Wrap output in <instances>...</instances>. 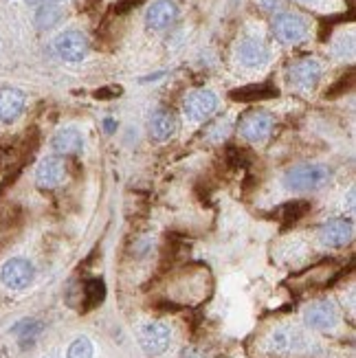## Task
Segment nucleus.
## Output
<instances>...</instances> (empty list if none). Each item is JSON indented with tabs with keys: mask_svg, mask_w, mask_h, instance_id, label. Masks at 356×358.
Listing matches in <instances>:
<instances>
[{
	"mask_svg": "<svg viewBox=\"0 0 356 358\" xmlns=\"http://www.w3.org/2000/svg\"><path fill=\"white\" fill-rule=\"evenodd\" d=\"M176 130H178V123H176L174 113L157 110L152 115V119H150V136L154 138V141L165 143L176 134Z\"/></svg>",
	"mask_w": 356,
	"mask_h": 358,
	"instance_id": "nucleus-16",
	"label": "nucleus"
},
{
	"mask_svg": "<svg viewBox=\"0 0 356 358\" xmlns=\"http://www.w3.org/2000/svg\"><path fill=\"white\" fill-rule=\"evenodd\" d=\"M288 77H290V84L295 86L297 90L311 92V90H315V86L321 80V64L317 59H311V57L299 59V62H295V64L290 66Z\"/></svg>",
	"mask_w": 356,
	"mask_h": 358,
	"instance_id": "nucleus-7",
	"label": "nucleus"
},
{
	"mask_svg": "<svg viewBox=\"0 0 356 358\" xmlns=\"http://www.w3.org/2000/svg\"><path fill=\"white\" fill-rule=\"evenodd\" d=\"M24 103H27V95L18 88H0V121L11 123L15 121L22 110H24Z\"/></svg>",
	"mask_w": 356,
	"mask_h": 358,
	"instance_id": "nucleus-15",
	"label": "nucleus"
},
{
	"mask_svg": "<svg viewBox=\"0 0 356 358\" xmlns=\"http://www.w3.org/2000/svg\"><path fill=\"white\" fill-rule=\"evenodd\" d=\"M36 268L27 257H11L0 268V282L9 290H24L34 284Z\"/></svg>",
	"mask_w": 356,
	"mask_h": 358,
	"instance_id": "nucleus-2",
	"label": "nucleus"
},
{
	"mask_svg": "<svg viewBox=\"0 0 356 358\" xmlns=\"http://www.w3.org/2000/svg\"><path fill=\"white\" fill-rule=\"evenodd\" d=\"M354 236V224L348 217H334L319 229V242L328 248H341Z\"/></svg>",
	"mask_w": 356,
	"mask_h": 358,
	"instance_id": "nucleus-10",
	"label": "nucleus"
},
{
	"mask_svg": "<svg viewBox=\"0 0 356 358\" xmlns=\"http://www.w3.org/2000/svg\"><path fill=\"white\" fill-rule=\"evenodd\" d=\"M277 95V90L273 86H249V88H240L234 90V97L238 101H251V99H259V97H273Z\"/></svg>",
	"mask_w": 356,
	"mask_h": 358,
	"instance_id": "nucleus-19",
	"label": "nucleus"
},
{
	"mask_svg": "<svg viewBox=\"0 0 356 358\" xmlns=\"http://www.w3.org/2000/svg\"><path fill=\"white\" fill-rule=\"evenodd\" d=\"M92 341L88 336H77L73 343L69 345V352H66V358H92Z\"/></svg>",
	"mask_w": 356,
	"mask_h": 358,
	"instance_id": "nucleus-21",
	"label": "nucleus"
},
{
	"mask_svg": "<svg viewBox=\"0 0 356 358\" xmlns=\"http://www.w3.org/2000/svg\"><path fill=\"white\" fill-rule=\"evenodd\" d=\"M215 108H218V95H215L213 90H207V88L192 90L190 95L185 97V103H183L185 115H187V119L194 123L209 119L215 113Z\"/></svg>",
	"mask_w": 356,
	"mask_h": 358,
	"instance_id": "nucleus-4",
	"label": "nucleus"
},
{
	"mask_svg": "<svg viewBox=\"0 0 356 358\" xmlns=\"http://www.w3.org/2000/svg\"><path fill=\"white\" fill-rule=\"evenodd\" d=\"M53 49L59 59L75 64V62H82L88 55V38L82 31H64L53 40Z\"/></svg>",
	"mask_w": 356,
	"mask_h": 358,
	"instance_id": "nucleus-5",
	"label": "nucleus"
},
{
	"mask_svg": "<svg viewBox=\"0 0 356 358\" xmlns=\"http://www.w3.org/2000/svg\"><path fill=\"white\" fill-rule=\"evenodd\" d=\"M273 130V117L269 113H249L240 121V134L246 138L249 143H262L266 141L269 134Z\"/></svg>",
	"mask_w": 356,
	"mask_h": 358,
	"instance_id": "nucleus-11",
	"label": "nucleus"
},
{
	"mask_svg": "<svg viewBox=\"0 0 356 358\" xmlns=\"http://www.w3.org/2000/svg\"><path fill=\"white\" fill-rule=\"evenodd\" d=\"M299 3H306V5H311V3H317V0H299Z\"/></svg>",
	"mask_w": 356,
	"mask_h": 358,
	"instance_id": "nucleus-23",
	"label": "nucleus"
},
{
	"mask_svg": "<svg viewBox=\"0 0 356 358\" xmlns=\"http://www.w3.org/2000/svg\"><path fill=\"white\" fill-rule=\"evenodd\" d=\"M178 18V5L174 0H154L145 11V24L152 31H165Z\"/></svg>",
	"mask_w": 356,
	"mask_h": 358,
	"instance_id": "nucleus-13",
	"label": "nucleus"
},
{
	"mask_svg": "<svg viewBox=\"0 0 356 358\" xmlns=\"http://www.w3.org/2000/svg\"><path fill=\"white\" fill-rule=\"evenodd\" d=\"M62 20V9L55 5H44L38 9L36 13V24L40 29H51L53 24H57Z\"/></svg>",
	"mask_w": 356,
	"mask_h": 358,
	"instance_id": "nucleus-18",
	"label": "nucleus"
},
{
	"mask_svg": "<svg viewBox=\"0 0 356 358\" xmlns=\"http://www.w3.org/2000/svg\"><path fill=\"white\" fill-rule=\"evenodd\" d=\"M66 178V163L62 157L53 154V157H44L38 163L36 169V182L42 189H53V187L62 185V180Z\"/></svg>",
	"mask_w": 356,
	"mask_h": 358,
	"instance_id": "nucleus-12",
	"label": "nucleus"
},
{
	"mask_svg": "<svg viewBox=\"0 0 356 358\" xmlns=\"http://www.w3.org/2000/svg\"><path fill=\"white\" fill-rule=\"evenodd\" d=\"M138 341L148 354L152 356H159L169 348V341H172V332L163 323V321H150L145 323L141 332H138Z\"/></svg>",
	"mask_w": 356,
	"mask_h": 358,
	"instance_id": "nucleus-8",
	"label": "nucleus"
},
{
	"mask_svg": "<svg viewBox=\"0 0 356 358\" xmlns=\"http://www.w3.org/2000/svg\"><path fill=\"white\" fill-rule=\"evenodd\" d=\"M339 310L332 301L328 299H321L311 303L304 310V321L311 330H321V332H328L334 330L339 325Z\"/></svg>",
	"mask_w": 356,
	"mask_h": 358,
	"instance_id": "nucleus-6",
	"label": "nucleus"
},
{
	"mask_svg": "<svg viewBox=\"0 0 356 358\" xmlns=\"http://www.w3.org/2000/svg\"><path fill=\"white\" fill-rule=\"evenodd\" d=\"M53 3H59V0H53Z\"/></svg>",
	"mask_w": 356,
	"mask_h": 358,
	"instance_id": "nucleus-24",
	"label": "nucleus"
},
{
	"mask_svg": "<svg viewBox=\"0 0 356 358\" xmlns=\"http://www.w3.org/2000/svg\"><path fill=\"white\" fill-rule=\"evenodd\" d=\"M40 330H42V325L38 323V321H34V319H24V321H20L18 325L13 328V334L20 338V343L24 345L27 341L31 343L38 334H40Z\"/></svg>",
	"mask_w": 356,
	"mask_h": 358,
	"instance_id": "nucleus-20",
	"label": "nucleus"
},
{
	"mask_svg": "<svg viewBox=\"0 0 356 358\" xmlns=\"http://www.w3.org/2000/svg\"><path fill=\"white\" fill-rule=\"evenodd\" d=\"M332 180V169L321 163H306L295 165L284 174L282 182L286 189L292 192H317Z\"/></svg>",
	"mask_w": 356,
	"mask_h": 358,
	"instance_id": "nucleus-1",
	"label": "nucleus"
},
{
	"mask_svg": "<svg viewBox=\"0 0 356 358\" xmlns=\"http://www.w3.org/2000/svg\"><path fill=\"white\" fill-rule=\"evenodd\" d=\"M51 145L57 154H77L84 150V134L75 126H66L55 132Z\"/></svg>",
	"mask_w": 356,
	"mask_h": 358,
	"instance_id": "nucleus-17",
	"label": "nucleus"
},
{
	"mask_svg": "<svg viewBox=\"0 0 356 358\" xmlns=\"http://www.w3.org/2000/svg\"><path fill=\"white\" fill-rule=\"evenodd\" d=\"M238 62L244 69H259L269 62L266 44L257 38H244L238 44Z\"/></svg>",
	"mask_w": 356,
	"mask_h": 358,
	"instance_id": "nucleus-14",
	"label": "nucleus"
},
{
	"mask_svg": "<svg viewBox=\"0 0 356 358\" xmlns=\"http://www.w3.org/2000/svg\"><path fill=\"white\" fill-rule=\"evenodd\" d=\"M257 5L262 7V11L266 13H277L286 7V0H257Z\"/></svg>",
	"mask_w": 356,
	"mask_h": 358,
	"instance_id": "nucleus-22",
	"label": "nucleus"
},
{
	"mask_svg": "<svg viewBox=\"0 0 356 358\" xmlns=\"http://www.w3.org/2000/svg\"><path fill=\"white\" fill-rule=\"evenodd\" d=\"M306 345H308V341L297 328H277L269 336V350L273 354H282V356L297 354L306 350Z\"/></svg>",
	"mask_w": 356,
	"mask_h": 358,
	"instance_id": "nucleus-9",
	"label": "nucleus"
},
{
	"mask_svg": "<svg viewBox=\"0 0 356 358\" xmlns=\"http://www.w3.org/2000/svg\"><path fill=\"white\" fill-rule=\"evenodd\" d=\"M273 34L282 44H299L308 36V22L299 13H277L273 20Z\"/></svg>",
	"mask_w": 356,
	"mask_h": 358,
	"instance_id": "nucleus-3",
	"label": "nucleus"
}]
</instances>
